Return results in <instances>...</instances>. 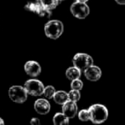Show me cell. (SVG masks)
<instances>
[{
	"label": "cell",
	"mask_w": 125,
	"mask_h": 125,
	"mask_svg": "<svg viewBox=\"0 0 125 125\" xmlns=\"http://www.w3.org/2000/svg\"><path fill=\"white\" fill-rule=\"evenodd\" d=\"M90 112V121L94 124H102L108 118V110L103 105L94 104L89 108Z\"/></svg>",
	"instance_id": "1"
},
{
	"label": "cell",
	"mask_w": 125,
	"mask_h": 125,
	"mask_svg": "<svg viewBox=\"0 0 125 125\" xmlns=\"http://www.w3.org/2000/svg\"><path fill=\"white\" fill-rule=\"evenodd\" d=\"M64 31L63 23L59 20H51L44 26V33L46 36L52 40L60 38Z\"/></svg>",
	"instance_id": "2"
},
{
	"label": "cell",
	"mask_w": 125,
	"mask_h": 125,
	"mask_svg": "<svg viewBox=\"0 0 125 125\" xmlns=\"http://www.w3.org/2000/svg\"><path fill=\"white\" fill-rule=\"evenodd\" d=\"M73 66L77 67L81 71H84L89 66L93 65L94 60L90 55L87 53H77L73 58Z\"/></svg>",
	"instance_id": "3"
},
{
	"label": "cell",
	"mask_w": 125,
	"mask_h": 125,
	"mask_svg": "<svg viewBox=\"0 0 125 125\" xmlns=\"http://www.w3.org/2000/svg\"><path fill=\"white\" fill-rule=\"evenodd\" d=\"M27 91L25 87L21 86H13L9 89V97L12 101L21 104L27 99Z\"/></svg>",
	"instance_id": "4"
},
{
	"label": "cell",
	"mask_w": 125,
	"mask_h": 125,
	"mask_svg": "<svg viewBox=\"0 0 125 125\" xmlns=\"http://www.w3.org/2000/svg\"><path fill=\"white\" fill-rule=\"evenodd\" d=\"M24 87L27 91L28 94L32 95V96H40L43 94L45 88L43 82L36 79H31V80L26 81Z\"/></svg>",
	"instance_id": "5"
},
{
	"label": "cell",
	"mask_w": 125,
	"mask_h": 125,
	"mask_svg": "<svg viewBox=\"0 0 125 125\" xmlns=\"http://www.w3.org/2000/svg\"><path fill=\"white\" fill-rule=\"evenodd\" d=\"M70 10L73 16L78 19L86 18L89 14V7L84 2L76 1L71 5Z\"/></svg>",
	"instance_id": "6"
},
{
	"label": "cell",
	"mask_w": 125,
	"mask_h": 125,
	"mask_svg": "<svg viewBox=\"0 0 125 125\" xmlns=\"http://www.w3.org/2000/svg\"><path fill=\"white\" fill-rule=\"evenodd\" d=\"M83 72L86 78L91 82H96V81L100 80L102 74L101 69L95 65H91L88 69H86Z\"/></svg>",
	"instance_id": "7"
},
{
	"label": "cell",
	"mask_w": 125,
	"mask_h": 125,
	"mask_svg": "<svg viewBox=\"0 0 125 125\" xmlns=\"http://www.w3.org/2000/svg\"><path fill=\"white\" fill-rule=\"evenodd\" d=\"M24 69H25L26 73L31 77L38 76L41 73V66L38 62H35V61L26 62L24 66Z\"/></svg>",
	"instance_id": "8"
},
{
	"label": "cell",
	"mask_w": 125,
	"mask_h": 125,
	"mask_svg": "<svg viewBox=\"0 0 125 125\" xmlns=\"http://www.w3.org/2000/svg\"><path fill=\"white\" fill-rule=\"evenodd\" d=\"M62 112L69 119L73 118L77 114V102L68 100L67 102L62 105Z\"/></svg>",
	"instance_id": "9"
},
{
	"label": "cell",
	"mask_w": 125,
	"mask_h": 125,
	"mask_svg": "<svg viewBox=\"0 0 125 125\" xmlns=\"http://www.w3.org/2000/svg\"><path fill=\"white\" fill-rule=\"evenodd\" d=\"M34 109L40 115H46L50 111V104L47 99L39 98L34 103Z\"/></svg>",
	"instance_id": "10"
},
{
	"label": "cell",
	"mask_w": 125,
	"mask_h": 125,
	"mask_svg": "<svg viewBox=\"0 0 125 125\" xmlns=\"http://www.w3.org/2000/svg\"><path fill=\"white\" fill-rule=\"evenodd\" d=\"M54 101L58 105H63L66 102L69 100V97H68V94L66 93L65 91H57L55 94L54 95Z\"/></svg>",
	"instance_id": "11"
},
{
	"label": "cell",
	"mask_w": 125,
	"mask_h": 125,
	"mask_svg": "<svg viewBox=\"0 0 125 125\" xmlns=\"http://www.w3.org/2000/svg\"><path fill=\"white\" fill-rule=\"evenodd\" d=\"M81 70L77 69V67H70L66 69V76L67 77L68 80H76V79H79L81 76Z\"/></svg>",
	"instance_id": "12"
},
{
	"label": "cell",
	"mask_w": 125,
	"mask_h": 125,
	"mask_svg": "<svg viewBox=\"0 0 125 125\" xmlns=\"http://www.w3.org/2000/svg\"><path fill=\"white\" fill-rule=\"evenodd\" d=\"M53 123L54 125H65L69 124V118L64 113H56L53 117Z\"/></svg>",
	"instance_id": "13"
},
{
	"label": "cell",
	"mask_w": 125,
	"mask_h": 125,
	"mask_svg": "<svg viewBox=\"0 0 125 125\" xmlns=\"http://www.w3.org/2000/svg\"><path fill=\"white\" fill-rule=\"evenodd\" d=\"M42 7H43V4L41 3L40 0H38L36 2H29V3H27L25 6V9L26 10H29V11H31L33 13L38 14Z\"/></svg>",
	"instance_id": "14"
},
{
	"label": "cell",
	"mask_w": 125,
	"mask_h": 125,
	"mask_svg": "<svg viewBox=\"0 0 125 125\" xmlns=\"http://www.w3.org/2000/svg\"><path fill=\"white\" fill-rule=\"evenodd\" d=\"M40 2L45 8L50 9V10H54L58 6L60 0H40Z\"/></svg>",
	"instance_id": "15"
},
{
	"label": "cell",
	"mask_w": 125,
	"mask_h": 125,
	"mask_svg": "<svg viewBox=\"0 0 125 125\" xmlns=\"http://www.w3.org/2000/svg\"><path fill=\"white\" fill-rule=\"evenodd\" d=\"M77 116H78L79 120L83 121V122H87V121L90 120V112H89V110H81L80 111L77 113Z\"/></svg>",
	"instance_id": "16"
},
{
	"label": "cell",
	"mask_w": 125,
	"mask_h": 125,
	"mask_svg": "<svg viewBox=\"0 0 125 125\" xmlns=\"http://www.w3.org/2000/svg\"><path fill=\"white\" fill-rule=\"evenodd\" d=\"M55 93H56V91L53 86H47L44 88L43 95L45 96V98H47L48 99H50V98H54V95L55 94Z\"/></svg>",
	"instance_id": "17"
},
{
	"label": "cell",
	"mask_w": 125,
	"mask_h": 125,
	"mask_svg": "<svg viewBox=\"0 0 125 125\" xmlns=\"http://www.w3.org/2000/svg\"><path fill=\"white\" fill-rule=\"evenodd\" d=\"M68 97H69V100L77 102L79 99H80L81 94L78 90H73V89H72V90L68 93Z\"/></svg>",
	"instance_id": "18"
},
{
	"label": "cell",
	"mask_w": 125,
	"mask_h": 125,
	"mask_svg": "<svg viewBox=\"0 0 125 125\" xmlns=\"http://www.w3.org/2000/svg\"><path fill=\"white\" fill-rule=\"evenodd\" d=\"M83 87V82L80 80V79H76V80L72 81L71 83V88L73 89V90H78L80 91L81 89Z\"/></svg>",
	"instance_id": "19"
},
{
	"label": "cell",
	"mask_w": 125,
	"mask_h": 125,
	"mask_svg": "<svg viewBox=\"0 0 125 125\" xmlns=\"http://www.w3.org/2000/svg\"><path fill=\"white\" fill-rule=\"evenodd\" d=\"M38 15L41 17L50 18V17L51 16V10H50V9H47V8H45L44 6H43L41 9H40L39 11H38Z\"/></svg>",
	"instance_id": "20"
},
{
	"label": "cell",
	"mask_w": 125,
	"mask_h": 125,
	"mask_svg": "<svg viewBox=\"0 0 125 125\" xmlns=\"http://www.w3.org/2000/svg\"><path fill=\"white\" fill-rule=\"evenodd\" d=\"M30 124L31 125H39L40 121H39V119L37 118V117H33V118L31 120V122H30Z\"/></svg>",
	"instance_id": "21"
},
{
	"label": "cell",
	"mask_w": 125,
	"mask_h": 125,
	"mask_svg": "<svg viewBox=\"0 0 125 125\" xmlns=\"http://www.w3.org/2000/svg\"><path fill=\"white\" fill-rule=\"evenodd\" d=\"M116 3H117L118 4L121 5H124L125 4V0H115Z\"/></svg>",
	"instance_id": "22"
},
{
	"label": "cell",
	"mask_w": 125,
	"mask_h": 125,
	"mask_svg": "<svg viewBox=\"0 0 125 125\" xmlns=\"http://www.w3.org/2000/svg\"><path fill=\"white\" fill-rule=\"evenodd\" d=\"M4 124V122H3V120L2 118H0V125H3Z\"/></svg>",
	"instance_id": "23"
},
{
	"label": "cell",
	"mask_w": 125,
	"mask_h": 125,
	"mask_svg": "<svg viewBox=\"0 0 125 125\" xmlns=\"http://www.w3.org/2000/svg\"><path fill=\"white\" fill-rule=\"evenodd\" d=\"M76 1H79V2H84V3H86L87 1H89V0H76Z\"/></svg>",
	"instance_id": "24"
},
{
	"label": "cell",
	"mask_w": 125,
	"mask_h": 125,
	"mask_svg": "<svg viewBox=\"0 0 125 125\" xmlns=\"http://www.w3.org/2000/svg\"><path fill=\"white\" fill-rule=\"evenodd\" d=\"M60 1H62V0H60Z\"/></svg>",
	"instance_id": "25"
}]
</instances>
